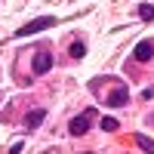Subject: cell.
Returning <instances> with one entry per match:
<instances>
[{"label":"cell","instance_id":"obj_1","mask_svg":"<svg viewBox=\"0 0 154 154\" xmlns=\"http://www.w3.org/2000/svg\"><path fill=\"white\" fill-rule=\"evenodd\" d=\"M59 19H53V16H43V19H34V22H28V25H22L19 28V37H28V34H37V31H43V28H53Z\"/></svg>","mask_w":154,"mask_h":154},{"label":"cell","instance_id":"obj_2","mask_svg":"<svg viewBox=\"0 0 154 154\" xmlns=\"http://www.w3.org/2000/svg\"><path fill=\"white\" fill-rule=\"evenodd\" d=\"M93 117H99L96 111H83L80 117H74V120H71V136H83V133L89 130V123H93Z\"/></svg>","mask_w":154,"mask_h":154},{"label":"cell","instance_id":"obj_3","mask_svg":"<svg viewBox=\"0 0 154 154\" xmlns=\"http://www.w3.org/2000/svg\"><path fill=\"white\" fill-rule=\"evenodd\" d=\"M49 68H53V53L37 49V53H34V74H46Z\"/></svg>","mask_w":154,"mask_h":154},{"label":"cell","instance_id":"obj_4","mask_svg":"<svg viewBox=\"0 0 154 154\" xmlns=\"http://www.w3.org/2000/svg\"><path fill=\"white\" fill-rule=\"evenodd\" d=\"M108 105H111V108H120V105H126V89H123V86L111 89V96H108Z\"/></svg>","mask_w":154,"mask_h":154},{"label":"cell","instance_id":"obj_5","mask_svg":"<svg viewBox=\"0 0 154 154\" xmlns=\"http://www.w3.org/2000/svg\"><path fill=\"white\" fill-rule=\"evenodd\" d=\"M151 56H154V46H151L148 40H145V43H139V46H136V59H139V62H148Z\"/></svg>","mask_w":154,"mask_h":154},{"label":"cell","instance_id":"obj_6","mask_svg":"<svg viewBox=\"0 0 154 154\" xmlns=\"http://www.w3.org/2000/svg\"><path fill=\"white\" fill-rule=\"evenodd\" d=\"M43 117H46L43 111H31V114H28V120H25V123H28V130H34V126H40V123H43Z\"/></svg>","mask_w":154,"mask_h":154},{"label":"cell","instance_id":"obj_7","mask_svg":"<svg viewBox=\"0 0 154 154\" xmlns=\"http://www.w3.org/2000/svg\"><path fill=\"white\" fill-rule=\"evenodd\" d=\"M139 16H142L145 22H151V19H154V6H151V3H142V6H139Z\"/></svg>","mask_w":154,"mask_h":154},{"label":"cell","instance_id":"obj_8","mask_svg":"<svg viewBox=\"0 0 154 154\" xmlns=\"http://www.w3.org/2000/svg\"><path fill=\"white\" fill-rule=\"evenodd\" d=\"M86 56V46L83 43H71V59H83Z\"/></svg>","mask_w":154,"mask_h":154},{"label":"cell","instance_id":"obj_9","mask_svg":"<svg viewBox=\"0 0 154 154\" xmlns=\"http://www.w3.org/2000/svg\"><path fill=\"white\" fill-rule=\"evenodd\" d=\"M102 130H105V133H114V130H117V120H114V117H105V120H102Z\"/></svg>","mask_w":154,"mask_h":154},{"label":"cell","instance_id":"obj_10","mask_svg":"<svg viewBox=\"0 0 154 154\" xmlns=\"http://www.w3.org/2000/svg\"><path fill=\"white\" fill-rule=\"evenodd\" d=\"M136 142H139V148H142V151H154V142H151V139H145V136H139Z\"/></svg>","mask_w":154,"mask_h":154}]
</instances>
